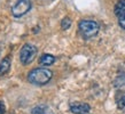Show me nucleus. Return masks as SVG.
<instances>
[{
  "instance_id": "9d476101",
  "label": "nucleus",
  "mask_w": 125,
  "mask_h": 114,
  "mask_svg": "<svg viewBox=\"0 0 125 114\" xmlns=\"http://www.w3.org/2000/svg\"><path fill=\"white\" fill-rule=\"evenodd\" d=\"M115 87H122V86H124L125 84V74H119L117 76V79L115 80Z\"/></svg>"
},
{
  "instance_id": "f8f14e48",
  "label": "nucleus",
  "mask_w": 125,
  "mask_h": 114,
  "mask_svg": "<svg viewBox=\"0 0 125 114\" xmlns=\"http://www.w3.org/2000/svg\"><path fill=\"white\" fill-rule=\"evenodd\" d=\"M117 105H118V108H124L125 107V91H124V94L122 95V97L119 98Z\"/></svg>"
},
{
  "instance_id": "4468645a",
  "label": "nucleus",
  "mask_w": 125,
  "mask_h": 114,
  "mask_svg": "<svg viewBox=\"0 0 125 114\" xmlns=\"http://www.w3.org/2000/svg\"><path fill=\"white\" fill-rule=\"evenodd\" d=\"M6 112V106H5V104L2 100H0V114H5Z\"/></svg>"
},
{
  "instance_id": "6e6552de",
  "label": "nucleus",
  "mask_w": 125,
  "mask_h": 114,
  "mask_svg": "<svg viewBox=\"0 0 125 114\" xmlns=\"http://www.w3.org/2000/svg\"><path fill=\"white\" fill-rule=\"evenodd\" d=\"M115 15L117 18L125 15V0H118L115 5Z\"/></svg>"
},
{
  "instance_id": "f257e3e1",
  "label": "nucleus",
  "mask_w": 125,
  "mask_h": 114,
  "mask_svg": "<svg viewBox=\"0 0 125 114\" xmlns=\"http://www.w3.org/2000/svg\"><path fill=\"white\" fill-rule=\"evenodd\" d=\"M53 76V72L45 67H38L31 70L28 74L29 82L34 86H45L49 82V80Z\"/></svg>"
},
{
  "instance_id": "9b49d317",
  "label": "nucleus",
  "mask_w": 125,
  "mask_h": 114,
  "mask_svg": "<svg viewBox=\"0 0 125 114\" xmlns=\"http://www.w3.org/2000/svg\"><path fill=\"white\" fill-rule=\"evenodd\" d=\"M70 26H71V19L69 18V17H64V18L61 21V27L63 30H68Z\"/></svg>"
},
{
  "instance_id": "1a4fd4ad",
  "label": "nucleus",
  "mask_w": 125,
  "mask_h": 114,
  "mask_svg": "<svg viewBox=\"0 0 125 114\" xmlns=\"http://www.w3.org/2000/svg\"><path fill=\"white\" fill-rule=\"evenodd\" d=\"M31 113L32 114H53L52 111L49 110V107L45 106V105H38V106L33 107L32 111H31Z\"/></svg>"
},
{
  "instance_id": "7ed1b4c3",
  "label": "nucleus",
  "mask_w": 125,
  "mask_h": 114,
  "mask_svg": "<svg viewBox=\"0 0 125 114\" xmlns=\"http://www.w3.org/2000/svg\"><path fill=\"white\" fill-rule=\"evenodd\" d=\"M37 53H38V49L36 46L31 43H25L20 51V61L23 65L31 64L37 56Z\"/></svg>"
},
{
  "instance_id": "ddd939ff",
  "label": "nucleus",
  "mask_w": 125,
  "mask_h": 114,
  "mask_svg": "<svg viewBox=\"0 0 125 114\" xmlns=\"http://www.w3.org/2000/svg\"><path fill=\"white\" fill-rule=\"evenodd\" d=\"M118 24H119V26H121L122 29H124L125 30V15L118 18Z\"/></svg>"
},
{
  "instance_id": "423d86ee",
  "label": "nucleus",
  "mask_w": 125,
  "mask_h": 114,
  "mask_svg": "<svg viewBox=\"0 0 125 114\" xmlns=\"http://www.w3.org/2000/svg\"><path fill=\"white\" fill-rule=\"evenodd\" d=\"M9 70H10V58H9V56H6L0 62V76L8 73Z\"/></svg>"
},
{
  "instance_id": "39448f33",
  "label": "nucleus",
  "mask_w": 125,
  "mask_h": 114,
  "mask_svg": "<svg viewBox=\"0 0 125 114\" xmlns=\"http://www.w3.org/2000/svg\"><path fill=\"white\" fill-rule=\"evenodd\" d=\"M69 108H70V112H72L73 114H87L91 111V106L88 104L79 102L70 103Z\"/></svg>"
},
{
  "instance_id": "f03ea898",
  "label": "nucleus",
  "mask_w": 125,
  "mask_h": 114,
  "mask_svg": "<svg viewBox=\"0 0 125 114\" xmlns=\"http://www.w3.org/2000/svg\"><path fill=\"white\" fill-rule=\"evenodd\" d=\"M78 29H79L80 34L83 35L85 39H91L98 34L100 26L95 21L92 19H82L78 24Z\"/></svg>"
},
{
  "instance_id": "0eeeda50",
  "label": "nucleus",
  "mask_w": 125,
  "mask_h": 114,
  "mask_svg": "<svg viewBox=\"0 0 125 114\" xmlns=\"http://www.w3.org/2000/svg\"><path fill=\"white\" fill-rule=\"evenodd\" d=\"M54 62H55V57L51 54H42L39 58V63L44 66H49V65L54 64Z\"/></svg>"
},
{
  "instance_id": "20e7f679",
  "label": "nucleus",
  "mask_w": 125,
  "mask_h": 114,
  "mask_svg": "<svg viewBox=\"0 0 125 114\" xmlns=\"http://www.w3.org/2000/svg\"><path fill=\"white\" fill-rule=\"evenodd\" d=\"M30 9H31L30 0H17V2L11 7V14L15 17H22Z\"/></svg>"
}]
</instances>
